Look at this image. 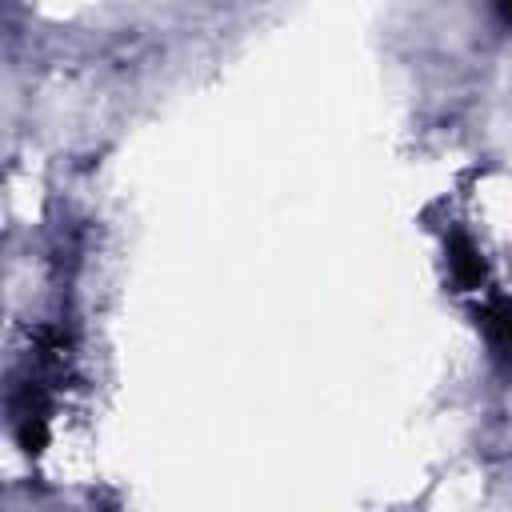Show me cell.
<instances>
[{"label":"cell","mask_w":512,"mask_h":512,"mask_svg":"<svg viewBox=\"0 0 512 512\" xmlns=\"http://www.w3.org/2000/svg\"><path fill=\"white\" fill-rule=\"evenodd\" d=\"M444 256H448V276L460 292H476L488 284V260L480 256V248L472 244V236L464 232H448L444 240Z\"/></svg>","instance_id":"6da1fadb"},{"label":"cell","mask_w":512,"mask_h":512,"mask_svg":"<svg viewBox=\"0 0 512 512\" xmlns=\"http://www.w3.org/2000/svg\"><path fill=\"white\" fill-rule=\"evenodd\" d=\"M476 324L484 328L488 344L496 356L512 360V300H492L476 308Z\"/></svg>","instance_id":"7a4b0ae2"},{"label":"cell","mask_w":512,"mask_h":512,"mask_svg":"<svg viewBox=\"0 0 512 512\" xmlns=\"http://www.w3.org/2000/svg\"><path fill=\"white\" fill-rule=\"evenodd\" d=\"M16 444L36 456L48 444V416H16Z\"/></svg>","instance_id":"3957f363"},{"label":"cell","mask_w":512,"mask_h":512,"mask_svg":"<svg viewBox=\"0 0 512 512\" xmlns=\"http://www.w3.org/2000/svg\"><path fill=\"white\" fill-rule=\"evenodd\" d=\"M500 16H504V20L512 24V4H500Z\"/></svg>","instance_id":"277c9868"}]
</instances>
